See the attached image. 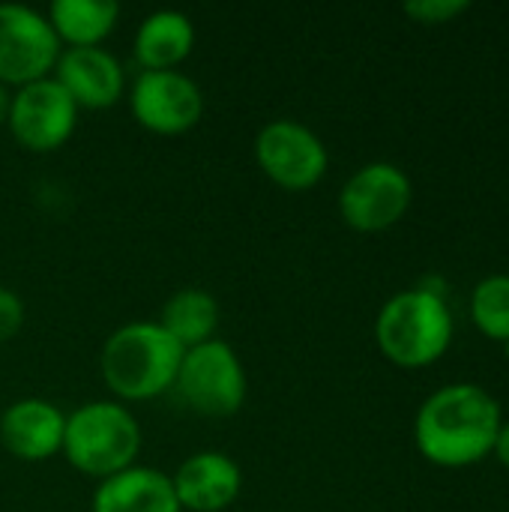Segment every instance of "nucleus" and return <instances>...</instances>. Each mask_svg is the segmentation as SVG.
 Masks as SVG:
<instances>
[{
    "label": "nucleus",
    "mask_w": 509,
    "mask_h": 512,
    "mask_svg": "<svg viewBox=\"0 0 509 512\" xmlns=\"http://www.w3.org/2000/svg\"><path fill=\"white\" fill-rule=\"evenodd\" d=\"M501 405L477 384H453L432 393L414 423L417 450L438 468L483 462L498 441Z\"/></svg>",
    "instance_id": "obj_1"
},
{
    "label": "nucleus",
    "mask_w": 509,
    "mask_h": 512,
    "mask_svg": "<svg viewBox=\"0 0 509 512\" xmlns=\"http://www.w3.org/2000/svg\"><path fill=\"white\" fill-rule=\"evenodd\" d=\"M180 360L183 348L156 321H132L105 339L99 372L114 396L144 402L174 387Z\"/></svg>",
    "instance_id": "obj_2"
},
{
    "label": "nucleus",
    "mask_w": 509,
    "mask_h": 512,
    "mask_svg": "<svg viewBox=\"0 0 509 512\" xmlns=\"http://www.w3.org/2000/svg\"><path fill=\"white\" fill-rule=\"evenodd\" d=\"M375 342L381 354L402 369L432 366L453 342V315L435 291H402L378 312Z\"/></svg>",
    "instance_id": "obj_3"
},
{
    "label": "nucleus",
    "mask_w": 509,
    "mask_h": 512,
    "mask_svg": "<svg viewBox=\"0 0 509 512\" xmlns=\"http://www.w3.org/2000/svg\"><path fill=\"white\" fill-rule=\"evenodd\" d=\"M141 450V426L120 402H87L66 417V462L99 483L132 468Z\"/></svg>",
    "instance_id": "obj_4"
},
{
    "label": "nucleus",
    "mask_w": 509,
    "mask_h": 512,
    "mask_svg": "<svg viewBox=\"0 0 509 512\" xmlns=\"http://www.w3.org/2000/svg\"><path fill=\"white\" fill-rule=\"evenodd\" d=\"M174 387L195 414L213 420L234 417L246 402L243 363L237 351L222 339L183 351Z\"/></svg>",
    "instance_id": "obj_5"
},
{
    "label": "nucleus",
    "mask_w": 509,
    "mask_h": 512,
    "mask_svg": "<svg viewBox=\"0 0 509 512\" xmlns=\"http://www.w3.org/2000/svg\"><path fill=\"white\" fill-rule=\"evenodd\" d=\"M60 57V39L48 18L21 3H0V81L24 87L48 78Z\"/></svg>",
    "instance_id": "obj_6"
},
{
    "label": "nucleus",
    "mask_w": 509,
    "mask_h": 512,
    "mask_svg": "<svg viewBox=\"0 0 509 512\" xmlns=\"http://www.w3.org/2000/svg\"><path fill=\"white\" fill-rule=\"evenodd\" d=\"M258 168L282 189L303 192L327 174L324 141L297 120H273L255 138Z\"/></svg>",
    "instance_id": "obj_7"
},
{
    "label": "nucleus",
    "mask_w": 509,
    "mask_h": 512,
    "mask_svg": "<svg viewBox=\"0 0 509 512\" xmlns=\"http://www.w3.org/2000/svg\"><path fill=\"white\" fill-rule=\"evenodd\" d=\"M411 207V180L390 162H369L339 192L342 219L363 234L393 228Z\"/></svg>",
    "instance_id": "obj_8"
},
{
    "label": "nucleus",
    "mask_w": 509,
    "mask_h": 512,
    "mask_svg": "<svg viewBox=\"0 0 509 512\" xmlns=\"http://www.w3.org/2000/svg\"><path fill=\"white\" fill-rule=\"evenodd\" d=\"M12 138L33 153H51L75 132L78 105L72 96L48 75L33 84H24L12 93L9 105Z\"/></svg>",
    "instance_id": "obj_9"
},
{
    "label": "nucleus",
    "mask_w": 509,
    "mask_h": 512,
    "mask_svg": "<svg viewBox=\"0 0 509 512\" xmlns=\"http://www.w3.org/2000/svg\"><path fill=\"white\" fill-rule=\"evenodd\" d=\"M132 117L156 135H183L189 132L204 114L201 87L177 72H141L129 93Z\"/></svg>",
    "instance_id": "obj_10"
},
{
    "label": "nucleus",
    "mask_w": 509,
    "mask_h": 512,
    "mask_svg": "<svg viewBox=\"0 0 509 512\" xmlns=\"http://www.w3.org/2000/svg\"><path fill=\"white\" fill-rule=\"evenodd\" d=\"M180 510L189 512H222L228 510L243 492L240 465L216 450L189 456L177 474L171 477Z\"/></svg>",
    "instance_id": "obj_11"
},
{
    "label": "nucleus",
    "mask_w": 509,
    "mask_h": 512,
    "mask_svg": "<svg viewBox=\"0 0 509 512\" xmlns=\"http://www.w3.org/2000/svg\"><path fill=\"white\" fill-rule=\"evenodd\" d=\"M54 81L78 108H111L123 96V66L105 48H66L57 57Z\"/></svg>",
    "instance_id": "obj_12"
},
{
    "label": "nucleus",
    "mask_w": 509,
    "mask_h": 512,
    "mask_svg": "<svg viewBox=\"0 0 509 512\" xmlns=\"http://www.w3.org/2000/svg\"><path fill=\"white\" fill-rule=\"evenodd\" d=\"M66 417L45 399H18L0 417V444L21 462H45L63 450Z\"/></svg>",
    "instance_id": "obj_13"
},
{
    "label": "nucleus",
    "mask_w": 509,
    "mask_h": 512,
    "mask_svg": "<svg viewBox=\"0 0 509 512\" xmlns=\"http://www.w3.org/2000/svg\"><path fill=\"white\" fill-rule=\"evenodd\" d=\"M93 512H183L174 483L159 468H126L93 492Z\"/></svg>",
    "instance_id": "obj_14"
},
{
    "label": "nucleus",
    "mask_w": 509,
    "mask_h": 512,
    "mask_svg": "<svg viewBox=\"0 0 509 512\" xmlns=\"http://www.w3.org/2000/svg\"><path fill=\"white\" fill-rule=\"evenodd\" d=\"M195 48V24L177 9H159L147 15L135 33V57L144 72L177 69Z\"/></svg>",
    "instance_id": "obj_15"
},
{
    "label": "nucleus",
    "mask_w": 509,
    "mask_h": 512,
    "mask_svg": "<svg viewBox=\"0 0 509 512\" xmlns=\"http://www.w3.org/2000/svg\"><path fill=\"white\" fill-rule=\"evenodd\" d=\"M183 351L216 339L219 330V300L204 288H180L162 306L156 321Z\"/></svg>",
    "instance_id": "obj_16"
},
{
    "label": "nucleus",
    "mask_w": 509,
    "mask_h": 512,
    "mask_svg": "<svg viewBox=\"0 0 509 512\" xmlns=\"http://www.w3.org/2000/svg\"><path fill=\"white\" fill-rule=\"evenodd\" d=\"M45 18L69 48H96L117 27L120 6L114 0H54Z\"/></svg>",
    "instance_id": "obj_17"
},
{
    "label": "nucleus",
    "mask_w": 509,
    "mask_h": 512,
    "mask_svg": "<svg viewBox=\"0 0 509 512\" xmlns=\"http://www.w3.org/2000/svg\"><path fill=\"white\" fill-rule=\"evenodd\" d=\"M471 315L486 339L509 345V276H489L474 288Z\"/></svg>",
    "instance_id": "obj_18"
},
{
    "label": "nucleus",
    "mask_w": 509,
    "mask_h": 512,
    "mask_svg": "<svg viewBox=\"0 0 509 512\" xmlns=\"http://www.w3.org/2000/svg\"><path fill=\"white\" fill-rule=\"evenodd\" d=\"M468 9L465 0H414L405 3V12L411 18H417L420 24H444L456 15H462Z\"/></svg>",
    "instance_id": "obj_19"
},
{
    "label": "nucleus",
    "mask_w": 509,
    "mask_h": 512,
    "mask_svg": "<svg viewBox=\"0 0 509 512\" xmlns=\"http://www.w3.org/2000/svg\"><path fill=\"white\" fill-rule=\"evenodd\" d=\"M24 318H27L24 300L15 291L0 288V342H9L12 336H18V330L24 327Z\"/></svg>",
    "instance_id": "obj_20"
},
{
    "label": "nucleus",
    "mask_w": 509,
    "mask_h": 512,
    "mask_svg": "<svg viewBox=\"0 0 509 512\" xmlns=\"http://www.w3.org/2000/svg\"><path fill=\"white\" fill-rule=\"evenodd\" d=\"M495 456H498V462L509 468V423L501 426V432H498V441H495V450H492Z\"/></svg>",
    "instance_id": "obj_21"
},
{
    "label": "nucleus",
    "mask_w": 509,
    "mask_h": 512,
    "mask_svg": "<svg viewBox=\"0 0 509 512\" xmlns=\"http://www.w3.org/2000/svg\"><path fill=\"white\" fill-rule=\"evenodd\" d=\"M9 105H12V90L0 81V123L9 120Z\"/></svg>",
    "instance_id": "obj_22"
},
{
    "label": "nucleus",
    "mask_w": 509,
    "mask_h": 512,
    "mask_svg": "<svg viewBox=\"0 0 509 512\" xmlns=\"http://www.w3.org/2000/svg\"><path fill=\"white\" fill-rule=\"evenodd\" d=\"M507 348H509V345H507Z\"/></svg>",
    "instance_id": "obj_23"
}]
</instances>
